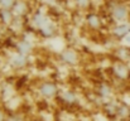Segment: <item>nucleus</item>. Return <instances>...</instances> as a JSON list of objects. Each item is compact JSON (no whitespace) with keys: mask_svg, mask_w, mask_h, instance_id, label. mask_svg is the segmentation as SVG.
<instances>
[{"mask_svg":"<svg viewBox=\"0 0 130 121\" xmlns=\"http://www.w3.org/2000/svg\"><path fill=\"white\" fill-rule=\"evenodd\" d=\"M114 14H115V16H116L118 19H124V18L126 16L128 11H126V8H124V6H118V8L115 9Z\"/></svg>","mask_w":130,"mask_h":121,"instance_id":"obj_1","label":"nucleus"},{"mask_svg":"<svg viewBox=\"0 0 130 121\" xmlns=\"http://www.w3.org/2000/svg\"><path fill=\"white\" fill-rule=\"evenodd\" d=\"M3 1V0H1ZM10 1L11 0H4V5H10Z\"/></svg>","mask_w":130,"mask_h":121,"instance_id":"obj_2","label":"nucleus"}]
</instances>
